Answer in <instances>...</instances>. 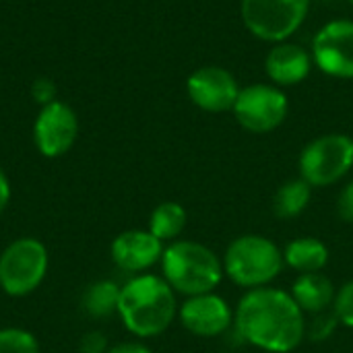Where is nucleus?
<instances>
[{
  "label": "nucleus",
  "instance_id": "obj_1",
  "mask_svg": "<svg viewBox=\"0 0 353 353\" xmlns=\"http://www.w3.org/2000/svg\"><path fill=\"white\" fill-rule=\"evenodd\" d=\"M238 335L269 353H290L306 337V321L294 298L279 288L248 290L234 310Z\"/></svg>",
  "mask_w": 353,
  "mask_h": 353
},
{
  "label": "nucleus",
  "instance_id": "obj_2",
  "mask_svg": "<svg viewBox=\"0 0 353 353\" xmlns=\"http://www.w3.org/2000/svg\"><path fill=\"white\" fill-rule=\"evenodd\" d=\"M118 314L137 337H157L178 314L176 292L163 277L137 275L120 288Z\"/></svg>",
  "mask_w": 353,
  "mask_h": 353
},
{
  "label": "nucleus",
  "instance_id": "obj_3",
  "mask_svg": "<svg viewBox=\"0 0 353 353\" xmlns=\"http://www.w3.org/2000/svg\"><path fill=\"white\" fill-rule=\"evenodd\" d=\"M159 263L170 288L186 298L215 292L225 275L223 261L209 246L192 240H176L165 246Z\"/></svg>",
  "mask_w": 353,
  "mask_h": 353
},
{
  "label": "nucleus",
  "instance_id": "obj_4",
  "mask_svg": "<svg viewBox=\"0 0 353 353\" xmlns=\"http://www.w3.org/2000/svg\"><path fill=\"white\" fill-rule=\"evenodd\" d=\"M285 261L275 242L259 234H246L230 242L223 254L225 275L240 288H267L279 277Z\"/></svg>",
  "mask_w": 353,
  "mask_h": 353
},
{
  "label": "nucleus",
  "instance_id": "obj_5",
  "mask_svg": "<svg viewBox=\"0 0 353 353\" xmlns=\"http://www.w3.org/2000/svg\"><path fill=\"white\" fill-rule=\"evenodd\" d=\"M353 168V139L347 134H325L308 143L300 155V178L312 188L339 182Z\"/></svg>",
  "mask_w": 353,
  "mask_h": 353
},
{
  "label": "nucleus",
  "instance_id": "obj_6",
  "mask_svg": "<svg viewBox=\"0 0 353 353\" xmlns=\"http://www.w3.org/2000/svg\"><path fill=\"white\" fill-rule=\"evenodd\" d=\"M310 0H242L246 29L263 41H285L304 23Z\"/></svg>",
  "mask_w": 353,
  "mask_h": 353
},
{
  "label": "nucleus",
  "instance_id": "obj_7",
  "mask_svg": "<svg viewBox=\"0 0 353 353\" xmlns=\"http://www.w3.org/2000/svg\"><path fill=\"white\" fill-rule=\"evenodd\" d=\"M48 273V250L35 238L14 240L0 254V288L14 298L39 288Z\"/></svg>",
  "mask_w": 353,
  "mask_h": 353
},
{
  "label": "nucleus",
  "instance_id": "obj_8",
  "mask_svg": "<svg viewBox=\"0 0 353 353\" xmlns=\"http://www.w3.org/2000/svg\"><path fill=\"white\" fill-rule=\"evenodd\" d=\"M288 97L275 85H250L240 89L234 103V116L248 132L265 134L283 124L288 118Z\"/></svg>",
  "mask_w": 353,
  "mask_h": 353
},
{
  "label": "nucleus",
  "instance_id": "obj_9",
  "mask_svg": "<svg viewBox=\"0 0 353 353\" xmlns=\"http://www.w3.org/2000/svg\"><path fill=\"white\" fill-rule=\"evenodd\" d=\"M79 137V118L74 110L64 101H52L41 105L35 124H33V141L41 155L60 157L64 155Z\"/></svg>",
  "mask_w": 353,
  "mask_h": 353
},
{
  "label": "nucleus",
  "instance_id": "obj_10",
  "mask_svg": "<svg viewBox=\"0 0 353 353\" xmlns=\"http://www.w3.org/2000/svg\"><path fill=\"white\" fill-rule=\"evenodd\" d=\"M314 64L337 79H353V21L327 23L312 41Z\"/></svg>",
  "mask_w": 353,
  "mask_h": 353
},
{
  "label": "nucleus",
  "instance_id": "obj_11",
  "mask_svg": "<svg viewBox=\"0 0 353 353\" xmlns=\"http://www.w3.org/2000/svg\"><path fill=\"white\" fill-rule=\"evenodd\" d=\"M186 91L196 108L219 114L234 110L240 87L230 70L221 66H203L188 77Z\"/></svg>",
  "mask_w": 353,
  "mask_h": 353
},
{
  "label": "nucleus",
  "instance_id": "obj_12",
  "mask_svg": "<svg viewBox=\"0 0 353 353\" xmlns=\"http://www.w3.org/2000/svg\"><path fill=\"white\" fill-rule=\"evenodd\" d=\"M178 316L182 327L196 337H219L234 325V310L215 292L186 298Z\"/></svg>",
  "mask_w": 353,
  "mask_h": 353
},
{
  "label": "nucleus",
  "instance_id": "obj_13",
  "mask_svg": "<svg viewBox=\"0 0 353 353\" xmlns=\"http://www.w3.org/2000/svg\"><path fill=\"white\" fill-rule=\"evenodd\" d=\"M163 256V242L157 240L149 230L122 232L112 242L114 263L128 273H141L151 269Z\"/></svg>",
  "mask_w": 353,
  "mask_h": 353
},
{
  "label": "nucleus",
  "instance_id": "obj_14",
  "mask_svg": "<svg viewBox=\"0 0 353 353\" xmlns=\"http://www.w3.org/2000/svg\"><path fill=\"white\" fill-rule=\"evenodd\" d=\"M312 66L310 54L298 43L279 41L265 60V70L277 87H294L302 83Z\"/></svg>",
  "mask_w": 353,
  "mask_h": 353
},
{
  "label": "nucleus",
  "instance_id": "obj_15",
  "mask_svg": "<svg viewBox=\"0 0 353 353\" xmlns=\"http://www.w3.org/2000/svg\"><path fill=\"white\" fill-rule=\"evenodd\" d=\"M290 296L304 314H321L333 310L337 290L333 281L323 273H302L294 281Z\"/></svg>",
  "mask_w": 353,
  "mask_h": 353
},
{
  "label": "nucleus",
  "instance_id": "obj_16",
  "mask_svg": "<svg viewBox=\"0 0 353 353\" xmlns=\"http://www.w3.org/2000/svg\"><path fill=\"white\" fill-rule=\"evenodd\" d=\"M283 261L290 269L302 273H321L329 263V248L312 236L292 240L283 250Z\"/></svg>",
  "mask_w": 353,
  "mask_h": 353
},
{
  "label": "nucleus",
  "instance_id": "obj_17",
  "mask_svg": "<svg viewBox=\"0 0 353 353\" xmlns=\"http://www.w3.org/2000/svg\"><path fill=\"white\" fill-rule=\"evenodd\" d=\"M186 221H188L186 209L180 203L165 201L153 209L149 219V232L161 242H176L178 236L184 232Z\"/></svg>",
  "mask_w": 353,
  "mask_h": 353
},
{
  "label": "nucleus",
  "instance_id": "obj_18",
  "mask_svg": "<svg viewBox=\"0 0 353 353\" xmlns=\"http://www.w3.org/2000/svg\"><path fill=\"white\" fill-rule=\"evenodd\" d=\"M310 199H312V186L306 180L296 178L279 186L273 199V211L281 219H292L298 217L310 205Z\"/></svg>",
  "mask_w": 353,
  "mask_h": 353
},
{
  "label": "nucleus",
  "instance_id": "obj_19",
  "mask_svg": "<svg viewBox=\"0 0 353 353\" xmlns=\"http://www.w3.org/2000/svg\"><path fill=\"white\" fill-rule=\"evenodd\" d=\"M120 288L114 281H95L83 294V308L95 319H105L118 312Z\"/></svg>",
  "mask_w": 353,
  "mask_h": 353
},
{
  "label": "nucleus",
  "instance_id": "obj_20",
  "mask_svg": "<svg viewBox=\"0 0 353 353\" xmlns=\"http://www.w3.org/2000/svg\"><path fill=\"white\" fill-rule=\"evenodd\" d=\"M0 353H39V345L29 331L0 329Z\"/></svg>",
  "mask_w": 353,
  "mask_h": 353
},
{
  "label": "nucleus",
  "instance_id": "obj_21",
  "mask_svg": "<svg viewBox=\"0 0 353 353\" xmlns=\"http://www.w3.org/2000/svg\"><path fill=\"white\" fill-rule=\"evenodd\" d=\"M333 312L341 325L353 329V279L339 288V292L335 296Z\"/></svg>",
  "mask_w": 353,
  "mask_h": 353
},
{
  "label": "nucleus",
  "instance_id": "obj_22",
  "mask_svg": "<svg viewBox=\"0 0 353 353\" xmlns=\"http://www.w3.org/2000/svg\"><path fill=\"white\" fill-rule=\"evenodd\" d=\"M31 95H33V99H35L39 105H48V103L56 101V85H54V81H52V79H46V77L33 81V85H31Z\"/></svg>",
  "mask_w": 353,
  "mask_h": 353
},
{
  "label": "nucleus",
  "instance_id": "obj_23",
  "mask_svg": "<svg viewBox=\"0 0 353 353\" xmlns=\"http://www.w3.org/2000/svg\"><path fill=\"white\" fill-rule=\"evenodd\" d=\"M337 213L343 221L353 223V180L345 184V188L341 190L339 194V201H337Z\"/></svg>",
  "mask_w": 353,
  "mask_h": 353
},
{
  "label": "nucleus",
  "instance_id": "obj_24",
  "mask_svg": "<svg viewBox=\"0 0 353 353\" xmlns=\"http://www.w3.org/2000/svg\"><path fill=\"white\" fill-rule=\"evenodd\" d=\"M81 352L83 353H108V339L103 333H87L81 339Z\"/></svg>",
  "mask_w": 353,
  "mask_h": 353
},
{
  "label": "nucleus",
  "instance_id": "obj_25",
  "mask_svg": "<svg viewBox=\"0 0 353 353\" xmlns=\"http://www.w3.org/2000/svg\"><path fill=\"white\" fill-rule=\"evenodd\" d=\"M108 353H153L147 345L143 343H120V345H114L110 347Z\"/></svg>",
  "mask_w": 353,
  "mask_h": 353
},
{
  "label": "nucleus",
  "instance_id": "obj_26",
  "mask_svg": "<svg viewBox=\"0 0 353 353\" xmlns=\"http://www.w3.org/2000/svg\"><path fill=\"white\" fill-rule=\"evenodd\" d=\"M8 201H10V182L4 176V172L0 170V213L6 209Z\"/></svg>",
  "mask_w": 353,
  "mask_h": 353
},
{
  "label": "nucleus",
  "instance_id": "obj_27",
  "mask_svg": "<svg viewBox=\"0 0 353 353\" xmlns=\"http://www.w3.org/2000/svg\"><path fill=\"white\" fill-rule=\"evenodd\" d=\"M350 2H352V4H353V0H350Z\"/></svg>",
  "mask_w": 353,
  "mask_h": 353
}]
</instances>
